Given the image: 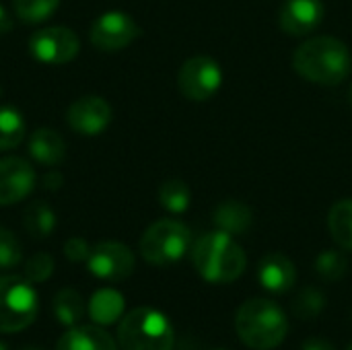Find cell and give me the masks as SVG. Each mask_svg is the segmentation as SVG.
I'll use <instances>...</instances> for the list:
<instances>
[{"label":"cell","mask_w":352,"mask_h":350,"mask_svg":"<svg viewBox=\"0 0 352 350\" xmlns=\"http://www.w3.org/2000/svg\"><path fill=\"white\" fill-rule=\"evenodd\" d=\"M295 70L316 85H340L352 68V58L346 43L336 37L320 35L303 41L293 56Z\"/></svg>","instance_id":"cell-1"},{"label":"cell","mask_w":352,"mask_h":350,"mask_svg":"<svg viewBox=\"0 0 352 350\" xmlns=\"http://www.w3.org/2000/svg\"><path fill=\"white\" fill-rule=\"evenodd\" d=\"M192 262L204 281L217 285L237 281L248 264L243 250L225 231L202 235L192 250Z\"/></svg>","instance_id":"cell-2"},{"label":"cell","mask_w":352,"mask_h":350,"mask_svg":"<svg viewBox=\"0 0 352 350\" xmlns=\"http://www.w3.org/2000/svg\"><path fill=\"white\" fill-rule=\"evenodd\" d=\"M235 330L245 347L254 350H272L283 344L289 324L283 309L268 299L245 301L235 316Z\"/></svg>","instance_id":"cell-3"},{"label":"cell","mask_w":352,"mask_h":350,"mask_svg":"<svg viewBox=\"0 0 352 350\" xmlns=\"http://www.w3.org/2000/svg\"><path fill=\"white\" fill-rule=\"evenodd\" d=\"M122 350H171L175 342L171 322L153 307H136L118 326Z\"/></svg>","instance_id":"cell-4"},{"label":"cell","mask_w":352,"mask_h":350,"mask_svg":"<svg viewBox=\"0 0 352 350\" xmlns=\"http://www.w3.org/2000/svg\"><path fill=\"white\" fill-rule=\"evenodd\" d=\"M25 276H0V334L29 328L37 318V293Z\"/></svg>","instance_id":"cell-5"},{"label":"cell","mask_w":352,"mask_h":350,"mask_svg":"<svg viewBox=\"0 0 352 350\" xmlns=\"http://www.w3.org/2000/svg\"><path fill=\"white\" fill-rule=\"evenodd\" d=\"M190 248V229L173 219L153 223L140 237V256L153 266L179 262Z\"/></svg>","instance_id":"cell-6"},{"label":"cell","mask_w":352,"mask_h":350,"mask_svg":"<svg viewBox=\"0 0 352 350\" xmlns=\"http://www.w3.org/2000/svg\"><path fill=\"white\" fill-rule=\"evenodd\" d=\"M221 83H223V70L208 56H194L186 60L177 76L179 91L190 101L210 99L221 89Z\"/></svg>","instance_id":"cell-7"},{"label":"cell","mask_w":352,"mask_h":350,"mask_svg":"<svg viewBox=\"0 0 352 350\" xmlns=\"http://www.w3.org/2000/svg\"><path fill=\"white\" fill-rule=\"evenodd\" d=\"M78 50V35L68 27H47L35 31L29 39L31 56L45 64H66L76 58Z\"/></svg>","instance_id":"cell-8"},{"label":"cell","mask_w":352,"mask_h":350,"mask_svg":"<svg viewBox=\"0 0 352 350\" xmlns=\"http://www.w3.org/2000/svg\"><path fill=\"white\" fill-rule=\"evenodd\" d=\"M138 35V23L122 10L103 12L91 27V43L103 52H118L130 45Z\"/></svg>","instance_id":"cell-9"},{"label":"cell","mask_w":352,"mask_h":350,"mask_svg":"<svg viewBox=\"0 0 352 350\" xmlns=\"http://www.w3.org/2000/svg\"><path fill=\"white\" fill-rule=\"evenodd\" d=\"M87 266L97 278L120 283L134 272V254L120 241H101L91 250Z\"/></svg>","instance_id":"cell-10"},{"label":"cell","mask_w":352,"mask_h":350,"mask_svg":"<svg viewBox=\"0 0 352 350\" xmlns=\"http://www.w3.org/2000/svg\"><path fill=\"white\" fill-rule=\"evenodd\" d=\"M111 107L103 97L87 95L76 99L66 113L68 126L82 136H97L111 124Z\"/></svg>","instance_id":"cell-11"},{"label":"cell","mask_w":352,"mask_h":350,"mask_svg":"<svg viewBox=\"0 0 352 350\" xmlns=\"http://www.w3.org/2000/svg\"><path fill=\"white\" fill-rule=\"evenodd\" d=\"M35 188V171L21 157L0 159V206L25 200Z\"/></svg>","instance_id":"cell-12"},{"label":"cell","mask_w":352,"mask_h":350,"mask_svg":"<svg viewBox=\"0 0 352 350\" xmlns=\"http://www.w3.org/2000/svg\"><path fill=\"white\" fill-rule=\"evenodd\" d=\"M324 17L322 0H287L280 8L278 21L285 33L301 37L311 33Z\"/></svg>","instance_id":"cell-13"},{"label":"cell","mask_w":352,"mask_h":350,"mask_svg":"<svg viewBox=\"0 0 352 350\" xmlns=\"http://www.w3.org/2000/svg\"><path fill=\"white\" fill-rule=\"evenodd\" d=\"M258 278L266 291H270L274 295H283L295 287L297 270H295V264L287 256L268 254L258 266Z\"/></svg>","instance_id":"cell-14"},{"label":"cell","mask_w":352,"mask_h":350,"mask_svg":"<svg viewBox=\"0 0 352 350\" xmlns=\"http://www.w3.org/2000/svg\"><path fill=\"white\" fill-rule=\"evenodd\" d=\"M56 350H118V347L99 326H74L62 334Z\"/></svg>","instance_id":"cell-15"},{"label":"cell","mask_w":352,"mask_h":350,"mask_svg":"<svg viewBox=\"0 0 352 350\" xmlns=\"http://www.w3.org/2000/svg\"><path fill=\"white\" fill-rule=\"evenodd\" d=\"M29 155L41 165H58L66 155L62 136L52 128H37L29 138Z\"/></svg>","instance_id":"cell-16"},{"label":"cell","mask_w":352,"mask_h":350,"mask_svg":"<svg viewBox=\"0 0 352 350\" xmlns=\"http://www.w3.org/2000/svg\"><path fill=\"white\" fill-rule=\"evenodd\" d=\"M124 307H126V301L122 293L113 289H99L97 293H93L89 301V316L97 326H109L122 318Z\"/></svg>","instance_id":"cell-17"},{"label":"cell","mask_w":352,"mask_h":350,"mask_svg":"<svg viewBox=\"0 0 352 350\" xmlns=\"http://www.w3.org/2000/svg\"><path fill=\"white\" fill-rule=\"evenodd\" d=\"M214 223H217L219 231H225L229 235H243L250 231V227L254 223V215L243 202L227 200L221 206H217Z\"/></svg>","instance_id":"cell-18"},{"label":"cell","mask_w":352,"mask_h":350,"mask_svg":"<svg viewBox=\"0 0 352 350\" xmlns=\"http://www.w3.org/2000/svg\"><path fill=\"white\" fill-rule=\"evenodd\" d=\"M54 307V316L56 320L66 326V328H74L78 326V322L85 316V303L78 291L74 289H60L52 301Z\"/></svg>","instance_id":"cell-19"},{"label":"cell","mask_w":352,"mask_h":350,"mask_svg":"<svg viewBox=\"0 0 352 350\" xmlns=\"http://www.w3.org/2000/svg\"><path fill=\"white\" fill-rule=\"evenodd\" d=\"M23 225L27 229V233L35 239H43L47 235L54 233L56 229V215L52 210L50 204L35 200L27 206L25 217H23Z\"/></svg>","instance_id":"cell-20"},{"label":"cell","mask_w":352,"mask_h":350,"mask_svg":"<svg viewBox=\"0 0 352 350\" xmlns=\"http://www.w3.org/2000/svg\"><path fill=\"white\" fill-rule=\"evenodd\" d=\"M328 227L334 241L352 252V198L340 200L332 206L328 217Z\"/></svg>","instance_id":"cell-21"},{"label":"cell","mask_w":352,"mask_h":350,"mask_svg":"<svg viewBox=\"0 0 352 350\" xmlns=\"http://www.w3.org/2000/svg\"><path fill=\"white\" fill-rule=\"evenodd\" d=\"M27 126L19 109L10 105L0 107V151H10L19 146L25 138Z\"/></svg>","instance_id":"cell-22"},{"label":"cell","mask_w":352,"mask_h":350,"mask_svg":"<svg viewBox=\"0 0 352 350\" xmlns=\"http://www.w3.org/2000/svg\"><path fill=\"white\" fill-rule=\"evenodd\" d=\"M190 188L182 179H169L159 188V202L165 210L173 215H182L190 206Z\"/></svg>","instance_id":"cell-23"},{"label":"cell","mask_w":352,"mask_h":350,"mask_svg":"<svg viewBox=\"0 0 352 350\" xmlns=\"http://www.w3.org/2000/svg\"><path fill=\"white\" fill-rule=\"evenodd\" d=\"M14 2V12L23 23H43L50 19L60 0H12Z\"/></svg>","instance_id":"cell-24"},{"label":"cell","mask_w":352,"mask_h":350,"mask_svg":"<svg viewBox=\"0 0 352 350\" xmlns=\"http://www.w3.org/2000/svg\"><path fill=\"white\" fill-rule=\"evenodd\" d=\"M324 307H326V297H324L322 291H318L314 287L303 289L293 299V314L299 320H314L324 311Z\"/></svg>","instance_id":"cell-25"},{"label":"cell","mask_w":352,"mask_h":350,"mask_svg":"<svg viewBox=\"0 0 352 350\" xmlns=\"http://www.w3.org/2000/svg\"><path fill=\"white\" fill-rule=\"evenodd\" d=\"M346 268H349V262L344 258V254L336 252V250H328L324 254L318 256L316 260V270L318 274L328 281V283H336L340 281L344 274H346Z\"/></svg>","instance_id":"cell-26"},{"label":"cell","mask_w":352,"mask_h":350,"mask_svg":"<svg viewBox=\"0 0 352 350\" xmlns=\"http://www.w3.org/2000/svg\"><path fill=\"white\" fill-rule=\"evenodd\" d=\"M23 258V248L16 235L4 227H0V268L8 270L14 268Z\"/></svg>","instance_id":"cell-27"},{"label":"cell","mask_w":352,"mask_h":350,"mask_svg":"<svg viewBox=\"0 0 352 350\" xmlns=\"http://www.w3.org/2000/svg\"><path fill=\"white\" fill-rule=\"evenodd\" d=\"M54 274V258L50 254H35L25 264V278L29 283H45Z\"/></svg>","instance_id":"cell-28"},{"label":"cell","mask_w":352,"mask_h":350,"mask_svg":"<svg viewBox=\"0 0 352 350\" xmlns=\"http://www.w3.org/2000/svg\"><path fill=\"white\" fill-rule=\"evenodd\" d=\"M91 250L93 248H89V243L82 237H70L64 243V256L70 262H87L89 256H91Z\"/></svg>","instance_id":"cell-29"},{"label":"cell","mask_w":352,"mask_h":350,"mask_svg":"<svg viewBox=\"0 0 352 350\" xmlns=\"http://www.w3.org/2000/svg\"><path fill=\"white\" fill-rule=\"evenodd\" d=\"M64 184V177H62V173L60 171H47L45 175H43V188L45 190H50V192H56V190H60V186Z\"/></svg>","instance_id":"cell-30"},{"label":"cell","mask_w":352,"mask_h":350,"mask_svg":"<svg viewBox=\"0 0 352 350\" xmlns=\"http://www.w3.org/2000/svg\"><path fill=\"white\" fill-rule=\"evenodd\" d=\"M301 350H336L334 344L326 338H309L305 340V344L301 347Z\"/></svg>","instance_id":"cell-31"},{"label":"cell","mask_w":352,"mask_h":350,"mask_svg":"<svg viewBox=\"0 0 352 350\" xmlns=\"http://www.w3.org/2000/svg\"><path fill=\"white\" fill-rule=\"evenodd\" d=\"M10 29H12V19L8 14V10L0 4V35L8 33Z\"/></svg>","instance_id":"cell-32"},{"label":"cell","mask_w":352,"mask_h":350,"mask_svg":"<svg viewBox=\"0 0 352 350\" xmlns=\"http://www.w3.org/2000/svg\"><path fill=\"white\" fill-rule=\"evenodd\" d=\"M349 97H351V105H352V87H351V91H349Z\"/></svg>","instance_id":"cell-33"},{"label":"cell","mask_w":352,"mask_h":350,"mask_svg":"<svg viewBox=\"0 0 352 350\" xmlns=\"http://www.w3.org/2000/svg\"><path fill=\"white\" fill-rule=\"evenodd\" d=\"M0 350H8V349H6V347H4V344L0 342Z\"/></svg>","instance_id":"cell-34"},{"label":"cell","mask_w":352,"mask_h":350,"mask_svg":"<svg viewBox=\"0 0 352 350\" xmlns=\"http://www.w3.org/2000/svg\"><path fill=\"white\" fill-rule=\"evenodd\" d=\"M25 350H41V349H25Z\"/></svg>","instance_id":"cell-35"},{"label":"cell","mask_w":352,"mask_h":350,"mask_svg":"<svg viewBox=\"0 0 352 350\" xmlns=\"http://www.w3.org/2000/svg\"><path fill=\"white\" fill-rule=\"evenodd\" d=\"M346 350H352V344H351V347H349V349H346Z\"/></svg>","instance_id":"cell-36"}]
</instances>
